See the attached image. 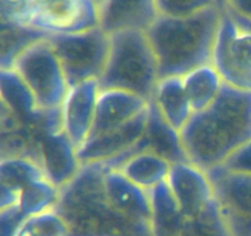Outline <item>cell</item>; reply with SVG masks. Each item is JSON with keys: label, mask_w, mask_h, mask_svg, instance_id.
<instances>
[{"label": "cell", "mask_w": 251, "mask_h": 236, "mask_svg": "<svg viewBox=\"0 0 251 236\" xmlns=\"http://www.w3.org/2000/svg\"><path fill=\"white\" fill-rule=\"evenodd\" d=\"M187 160L208 171L251 139V91L223 84L211 105L194 112L180 131Z\"/></svg>", "instance_id": "obj_1"}, {"label": "cell", "mask_w": 251, "mask_h": 236, "mask_svg": "<svg viewBox=\"0 0 251 236\" xmlns=\"http://www.w3.org/2000/svg\"><path fill=\"white\" fill-rule=\"evenodd\" d=\"M103 171L102 163L83 164L59 189L54 209L69 236H153L149 223L123 215L107 201Z\"/></svg>", "instance_id": "obj_2"}, {"label": "cell", "mask_w": 251, "mask_h": 236, "mask_svg": "<svg viewBox=\"0 0 251 236\" xmlns=\"http://www.w3.org/2000/svg\"><path fill=\"white\" fill-rule=\"evenodd\" d=\"M222 11L213 5L190 16L155 19L146 35L155 54L159 78L182 76L211 63Z\"/></svg>", "instance_id": "obj_3"}, {"label": "cell", "mask_w": 251, "mask_h": 236, "mask_svg": "<svg viewBox=\"0 0 251 236\" xmlns=\"http://www.w3.org/2000/svg\"><path fill=\"white\" fill-rule=\"evenodd\" d=\"M158 63L143 31H121L110 35V49L100 89L133 93L151 101L159 80Z\"/></svg>", "instance_id": "obj_4"}, {"label": "cell", "mask_w": 251, "mask_h": 236, "mask_svg": "<svg viewBox=\"0 0 251 236\" xmlns=\"http://www.w3.org/2000/svg\"><path fill=\"white\" fill-rule=\"evenodd\" d=\"M62 66L69 88L102 74L110 49V35L99 26L79 32L47 36Z\"/></svg>", "instance_id": "obj_5"}, {"label": "cell", "mask_w": 251, "mask_h": 236, "mask_svg": "<svg viewBox=\"0 0 251 236\" xmlns=\"http://www.w3.org/2000/svg\"><path fill=\"white\" fill-rule=\"evenodd\" d=\"M42 111L58 110L69 85L58 57L47 37L31 43L18 57L13 67Z\"/></svg>", "instance_id": "obj_6"}, {"label": "cell", "mask_w": 251, "mask_h": 236, "mask_svg": "<svg viewBox=\"0 0 251 236\" xmlns=\"http://www.w3.org/2000/svg\"><path fill=\"white\" fill-rule=\"evenodd\" d=\"M211 64L226 85L251 91V31L222 11L212 49Z\"/></svg>", "instance_id": "obj_7"}, {"label": "cell", "mask_w": 251, "mask_h": 236, "mask_svg": "<svg viewBox=\"0 0 251 236\" xmlns=\"http://www.w3.org/2000/svg\"><path fill=\"white\" fill-rule=\"evenodd\" d=\"M207 175L231 236H251V175L229 172L222 166Z\"/></svg>", "instance_id": "obj_8"}, {"label": "cell", "mask_w": 251, "mask_h": 236, "mask_svg": "<svg viewBox=\"0 0 251 236\" xmlns=\"http://www.w3.org/2000/svg\"><path fill=\"white\" fill-rule=\"evenodd\" d=\"M31 27L48 33H69L99 26L94 0H31Z\"/></svg>", "instance_id": "obj_9"}, {"label": "cell", "mask_w": 251, "mask_h": 236, "mask_svg": "<svg viewBox=\"0 0 251 236\" xmlns=\"http://www.w3.org/2000/svg\"><path fill=\"white\" fill-rule=\"evenodd\" d=\"M166 184L185 218L201 213L216 201L207 171L190 161L173 164Z\"/></svg>", "instance_id": "obj_10"}, {"label": "cell", "mask_w": 251, "mask_h": 236, "mask_svg": "<svg viewBox=\"0 0 251 236\" xmlns=\"http://www.w3.org/2000/svg\"><path fill=\"white\" fill-rule=\"evenodd\" d=\"M98 80H86L68 89L59 107L60 127L67 138L78 149L88 138L94 122L98 101Z\"/></svg>", "instance_id": "obj_11"}, {"label": "cell", "mask_w": 251, "mask_h": 236, "mask_svg": "<svg viewBox=\"0 0 251 236\" xmlns=\"http://www.w3.org/2000/svg\"><path fill=\"white\" fill-rule=\"evenodd\" d=\"M147 116L148 108L125 126L89 136L76 149L80 165L89 163H105L131 150L143 137Z\"/></svg>", "instance_id": "obj_12"}, {"label": "cell", "mask_w": 251, "mask_h": 236, "mask_svg": "<svg viewBox=\"0 0 251 236\" xmlns=\"http://www.w3.org/2000/svg\"><path fill=\"white\" fill-rule=\"evenodd\" d=\"M159 14L155 0H102L98 5L99 27L107 35L121 31H143Z\"/></svg>", "instance_id": "obj_13"}, {"label": "cell", "mask_w": 251, "mask_h": 236, "mask_svg": "<svg viewBox=\"0 0 251 236\" xmlns=\"http://www.w3.org/2000/svg\"><path fill=\"white\" fill-rule=\"evenodd\" d=\"M148 105V100L133 93L117 89H100L89 136L125 126L142 115Z\"/></svg>", "instance_id": "obj_14"}, {"label": "cell", "mask_w": 251, "mask_h": 236, "mask_svg": "<svg viewBox=\"0 0 251 236\" xmlns=\"http://www.w3.org/2000/svg\"><path fill=\"white\" fill-rule=\"evenodd\" d=\"M40 164L46 177L58 189L64 186L80 167L75 146L60 128L42 134Z\"/></svg>", "instance_id": "obj_15"}, {"label": "cell", "mask_w": 251, "mask_h": 236, "mask_svg": "<svg viewBox=\"0 0 251 236\" xmlns=\"http://www.w3.org/2000/svg\"><path fill=\"white\" fill-rule=\"evenodd\" d=\"M102 182L106 198L120 213L136 220L149 223L151 206L148 191L132 184L116 168L106 166Z\"/></svg>", "instance_id": "obj_16"}, {"label": "cell", "mask_w": 251, "mask_h": 236, "mask_svg": "<svg viewBox=\"0 0 251 236\" xmlns=\"http://www.w3.org/2000/svg\"><path fill=\"white\" fill-rule=\"evenodd\" d=\"M139 144L146 150H151L166 159L173 165L188 161L181 143L180 132L165 122L155 106L149 101L146 129Z\"/></svg>", "instance_id": "obj_17"}, {"label": "cell", "mask_w": 251, "mask_h": 236, "mask_svg": "<svg viewBox=\"0 0 251 236\" xmlns=\"http://www.w3.org/2000/svg\"><path fill=\"white\" fill-rule=\"evenodd\" d=\"M171 164L166 159L151 150H146L139 142L132 149L126 159L116 170L120 171L126 179L146 191H151L168 179Z\"/></svg>", "instance_id": "obj_18"}, {"label": "cell", "mask_w": 251, "mask_h": 236, "mask_svg": "<svg viewBox=\"0 0 251 236\" xmlns=\"http://www.w3.org/2000/svg\"><path fill=\"white\" fill-rule=\"evenodd\" d=\"M151 102L155 106L166 123L178 132L194 113L185 94L181 76H165L159 79Z\"/></svg>", "instance_id": "obj_19"}, {"label": "cell", "mask_w": 251, "mask_h": 236, "mask_svg": "<svg viewBox=\"0 0 251 236\" xmlns=\"http://www.w3.org/2000/svg\"><path fill=\"white\" fill-rule=\"evenodd\" d=\"M0 98L20 124L37 123L47 112L37 107L31 91L13 68H0Z\"/></svg>", "instance_id": "obj_20"}, {"label": "cell", "mask_w": 251, "mask_h": 236, "mask_svg": "<svg viewBox=\"0 0 251 236\" xmlns=\"http://www.w3.org/2000/svg\"><path fill=\"white\" fill-rule=\"evenodd\" d=\"M148 194L151 206L149 225L151 235L180 236L186 218L166 181L148 191Z\"/></svg>", "instance_id": "obj_21"}, {"label": "cell", "mask_w": 251, "mask_h": 236, "mask_svg": "<svg viewBox=\"0 0 251 236\" xmlns=\"http://www.w3.org/2000/svg\"><path fill=\"white\" fill-rule=\"evenodd\" d=\"M181 79L192 112H199L211 105L223 86L221 76L211 63L192 69Z\"/></svg>", "instance_id": "obj_22"}, {"label": "cell", "mask_w": 251, "mask_h": 236, "mask_svg": "<svg viewBox=\"0 0 251 236\" xmlns=\"http://www.w3.org/2000/svg\"><path fill=\"white\" fill-rule=\"evenodd\" d=\"M46 177L40 163L31 158L10 156L0 159V185L20 193L25 187Z\"/></svg>", "instance_id": "obj_23"}, {"label": "cell", "mask_w": 251, "mask_h": 236, "mask_svg": "<svg viewBox=\"0 0 251 236\" xmlns=\"http://www.w3.org/2000/svg\"><path fill=\"white\" fill-rule=\"evenodd\" d=\"M47 36L48 33L28 26L0 28V68H13L26 47Z\"/></svg>", "instance_id": "obj_24"}, {"label": "cell", "mask_w": 251, "mask_h": 236, "mask_svg": "<svg viewBox=\"0 0 251 236\" xmlns=\"http://www.w3.org/2000/svg\"><path fill=\"white\" fill-rule=\"evenodd\" d=\"M59 189L47 177L28 185L19 193L18 206L25 216L54 209L57 206Z\"/></svg>", "instance_id": "obj_25"}, {"label": "cell", "mask_w": 251, "mask_h": 236, "mask_svg": "<svg viewBox=\"0 0 251 236\" xmlns=\"http://www.w3.org/2000/svg\"><path fill=\"white\" fill-rule=\"evenodd\" d=\"M180 236H231L217 201L191 218H186Z\"/></svg>", "instance_id": "obj_26"}, {"label": "cell", "mask_w": 251, "mask_h": 236, "mask_svg": "<svg viewBox=\"0 0 251 236\" xmlns=\"http://www.w3.org/2000/svg\"><path fill=\"white\" fill-rule=\"evenodd\" d=\"M15 236H69L68 228L55 209L26 216Z\"/></svg>", "instance_id": "obj_27"}, {"label": "cell", "mask_w": 251, "mask_h": 236, "mask_svg": "<svg viewBox=\"0 0 251 236\" xmlns=\"http://www.w3.org/2000/svg\"><path fill=\"white\" fill-rule=\"evenodd\" d=\"M159 15L182 18L214 5L213 0H155Z\"/></svg>", "instance_id": "obj_28"}, {"label": "cell", "mask_w": 251, "mask_h": 236, "mask_svg": "<svg viewBox=\"0 0 251 236\" xmlns=\"http://www.w3.org/2000/svg\"><path fill=\"white\" fill-rule=\"evenodd\" d=\"M219 166L229 172L251 175V139L236 148Z\"/></svg>", "instance_id": "obj_29"}, {"label": "cell", "mask_w": 251, "mask_h": 236, "mask_svg": "<svg viewBox=\"0 0 251 236\" xmlns=\"http://www.w3.org/2000/svg\"><path fill=\"white\" fill-rule=\"evenodd\" d=\"M25 218L19 206L0 212V236H15Z\"/></svg>", "instance_id": "obj_30"}, {"label": "cell", "mask_w": 251, "mask_h": 236, "mask_svg": "<svg viewBox=\"0 0 251 236\" xmlns=\"http://www.w3.org/2000/svg\"><path fill=\"white\" fill-rule=\"evenodd\" d=\"M226 9L251 21V0H226Z\"/></svg>", "instance_id": "obj_31"}, {"label": "cell", "mask_w": 251, "mask_h": 236, "mask_svg": "<svg viewBox=\"0 0 251 236\" xmlns=\"http://www.w3.org/2000/svg\"><path fill=\"white\" fill-rule=\"evenodd\" d=\"M19 194L13 189L0 185V212L18 206Z\"/></svg>", "instance_id": "obj_32"}, {"label": "cell", "mask_w": 251, "mask_h": 236, "mask_svg": "<svg viewBox=\"0 0 251 236\" xmlns=\"http://www.w3.org/2000/svg\"><path fill=\"white\" fill-rule=\"evenodd\" d=\"M224 10L228 11L229 15H230L231 18L234 19V21H235V23L238 24V25L243 26V27L248 28V30H250V31H251V21H250V20H248V19H244V18H241V16L236 15V14L231 13V11H229L228 9H224Z\"/></svg>", "instance_id": "obj_33"}, {"label": "cell", "mask_w": 251, "mask_h": 236, "mask_svg": "<svg viewBox=\"0 0 251 236\" xmlns=\"http://www.w3.org/2000/svg\"><path fill=\"white\" fill-rule=\"evenodd\" d=\"M214 1V5L217 6L218 9H221V10H224L226 6V0H213Z\"/></svg>", "instance_id": "obj_34"}, {"label": "cell", "mask_w": 251, "mask_h": 236, "mask_svg": "<svg viewBox=\"0 0 251 236\" xmlns=\"http://www.w3.org/2000/svg\"><path fill=\"white\" fill-rule=\"evenodd\" d=\"M94 1H95V3H96V5H99V4H100L101 1H102V0H94Z\"/></svg>", "instance_id": "obj_35"}, {"label": "cell", "mask_w": 251, "mask_h": 236, "mask_svg": "<svg viewBox=\"0 0 251 236\" xmlns=\"http://www.w3.org/2000/svg\"><path fill=\"white\" fill-rule=\"evenodd\" d=\"M0 132H1V124H0Z\"/></svg>", "instance_id": "obj_36"}]
</instances>
